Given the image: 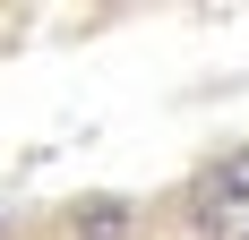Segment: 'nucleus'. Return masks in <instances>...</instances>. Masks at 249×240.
<instances>
[{
  "instance_id": "nucleus-1",
  "label": "nucleus",
  "mask_w": 249,
  "mask_h": 240,
  "mask_svg": "<svg viewBox=\"0 0 249 240\" xmlns=\"http://www.w3.org/2000/svg\"><path fill=\"white\" fill-rule=\"evenodd\" d=\"M215 206H249V146H232L215 163Z\"/></svg>"
},
{
  "instance_id": "nucleus-2",
  "label": "nucleus",
  "mask_w": 249,
  "mask_h": 240,
  "mask_svg": "<svg viewBox=\"0 0 249 240\" xmlns=\"http://www.w3.org/2000/svg\"><path fill=\"white\" fill-rule=\"evenodd\" d=\"M77 240H129V215L121 206H86L77 215Z\"/></svg>"
},
{
  "instance_id": "nucleus-3",
  "label": "nucleus",
  "mask_w": 249,
  "mask_h": 240,
  "mask_svg": "<svg viewBox=\"0 0 249 240\" xmlns=\"http://www.w3.org/2000/svg\"><path fill=\"white\" fill-rule=\"evenodd\" d=\"M0 232H9V215H0Z\"/></svg>"
}]
</instances>
